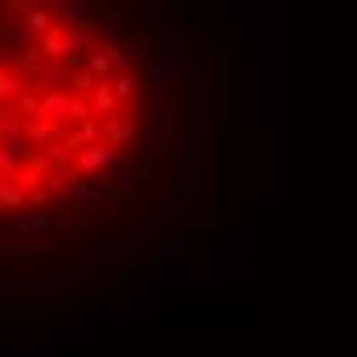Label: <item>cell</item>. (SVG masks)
Listing matches in <instances>:
<instances>
[{
  "instance_id": "1",
  "label": "cell",
  "mask_w": 357,
  "mask_h": 357,
  "mask_svg": "<svg viewBox=\"0 0 357 357\" xmlns=\"http://www.w3.org/2000/svg\"><path fill=\"white\" fill-rule=\"evenodd\" d=\"M144 78L91 8L0 0V218L91 193L140 136Z\"/></svg>"
}]
</instances>
